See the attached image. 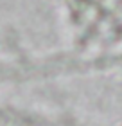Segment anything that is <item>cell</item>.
<instances>
[{
	"label": "cell",
	"mask_w": 122,
	"mask_h": 126,
	"mask_svg": "<svg viewBox=\"0 0 122 126\" xmlns=\"http://www.w3.org/2000/svg\"><path fill=\"white\" fill-rule=\"evenodd\" d=\"M120 126H122V124H120Z\"/></svg>",
	"instance_id": "obj_1"
}]
</instances>
